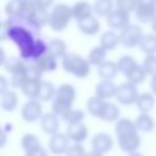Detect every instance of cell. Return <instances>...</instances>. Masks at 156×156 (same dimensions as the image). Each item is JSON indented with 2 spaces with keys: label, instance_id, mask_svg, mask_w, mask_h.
<instances>
[{
  "label": "cell",
  "instance_id": "6da1fadb",
  "mask_svg": "<svg viewBox=\"0 0 156 156\" xmlns=\"http://www.w3.org/2000/svg\"><path fill=\"white\" fill-rule=\"evenodd\" d=\"M90 63L87 58L69 52L62 58V67L67 73L73 74L77 78H85L90 73Z\"/></svg>",
  "mask_w": 156,
  "mask_h": 156
},
{
  "label": "cell",
  "instance_id": "7a4b0ae2",
  "mask_svg": "<svg viewBox=\"0 0 156 156\" xmlns=\"http://www.w3.org/2000/svg\"><path fill=\"white\" fill-rule=\"evenodd\" d=\"M72 18V7L66 4H57L50 12L49 26L54 32H61L69 24Z\"/></svg>",
  "mask_w": 156,
  "mask_h": 156
},
{
  "label": "cell",
  "instance_id": "3957f363",
  "mask_svg": "<svg viewBox=\"0 0 156 156\" xmlns=\"http://www.w3.org/2000/svg\"><path fill=\"white\" fill-rule=\"evenodd\" d=\"M143 35H144V33H143L141 27L139 24H134V23L127 26L118 34L119 43L123 46H126V48H135V46H139Z\"/></svg>",
  "mask_w": 156,
  "mask_h": 156
},
{
  "label": "cell",
  "instance_id": "277c9868",
  "mask_svg": "<svg viewBox=\"0 0 156 156\" xmlns=\"http://www.w3.org/2000/svg\"><path fill=\"white\" fill-rule=\"evenodd\" d=\"M135 17L141 23H152L156 18V0H136Z\"/></svg>",
  "mask_w": 156,
  "mask_h": 156
},
{
  "label": "cell",
  "instance_id": "5b68a950",
  "mask_svg": "<svg viewBox=\"0 0 156 156\" xmlns=\"http://www.w3.org/2000/svg\"><path fill=\"white\" fill-rule=\"evenodd\" d=\"M117 101L124 106H129V105H133L136 102L138 98H139V93H138V89L135 85L126 82V83H122L121 85H118L117 88V93H116V96Z\"/></svg>",
  "mask_w": 156,
  "mask_h": 156
},
{
  "label": "cell",
  "instance_id": "8992f818",
  "mask_svg": "<svg viewBox=\"0 0 156 156\" xmlns=\"http://www.w3.org/2000/svg\"><path fill=\"white\" fill-rule=\"evenodd\" d=\"M118 146L122 151L127 152L128 155L132 152L138 151V149L141 145V139L139 135V132H132L127 134H122L117 136Z\"/></svg>",
  "mask_w": 156,
  "mask_h": 156
},
{
  "label": "cell",
  "instance_id": "52a82bcc",
  "mask_svg": "<svg viewBox=\"0 0 156 156\" xmlns=\"http://www.w3.org/2000/svg\"><path fill=\"white\" fill-rule=\"evenodd\" d=\"M22 118L26 122H35L43 116V107L39 100H28L21 110Z\"/></svg>",
  "mask_w": 156,
  "mask_h": 156
},
{
  "label": "cell",
  "instance_id": "ba28073f",
  "mask_svg": "<svg viewBox=\"0 0 156 156\" xmlns=\"http://www.w3.org/2000/svg\"><path fill=\"white\" fill-rule=\"evenodd\" d=\"M69 147V139L66 133H56L49 140V150L54 155H63Z\"/></svg>",
  "mask_w": 156,
  "mask_h": 156
},
{
  "label": "cell",
  "instance_id": "9c48e42d",
  "mask_svg": "<svg viewBox=\"0 0 156 156\" xmlns=\"http://www.w3.org/2000/svg\"><path fill=\"white\" fill-rule=\"evenodd\" d=\"M106 23L111 29H124L127 26H129V13H126L121 10H113L107 17Z\"/></svg>",
  "mask_w": 156,
  "mask_h": 156
},
{
  "label": "cell",
  "instance_id": "30bf717a",
  "mask_svg": "<svg viewBox=\"0 0 156 156\" xmlns=\"http://www.w3.org/2000/svg\"><path fill=\"white\" fill-rule=\"evenodd\" d=\"M91 147L94 151L104 155L113 147V139L107 133H98L91 139Z\"/></svg>",
  "mask_w": 156,
  "mask_h": 156
},
{
  "label": "cell",
  "instance_id": "8fae6325",
  "mask_svg": "<svg viewBox=\"0 0 156 156\" xmlns=\"http://www.w3.org/2000/svg\"><path fill=\"white\" fill-rule=\"evenodd\" d=\"M66 135L74 144H82L88 138V128L83 122L76 124H68L66 129Z\"/></svg>",
  "mask_w": 156,
  "mask_h": 156
},
{
  "label": "cell",
  "instance_id": "7c38bea8",
  "mask_svg": "<svg viewBox=\"0 0 156 156\" xmlns=\"http://www.w3.org/2000/svg\"><path fill=\"white\" fill-rule=\"evenodd\" d=\"M94 9L88 1H77L72 6V16L77 21V23L83 22L84 20L93 16Z\"/></svg>",
  "mask_w": 156,
  "mask_h": 156
},
{
  "label": "cell",
  "instance_id": "4fadbf2b",
  "mask_svg": "<svg viewBox=\"0 0 156 156\" xmlns=\"http://www.w3.org/2000/svg\"><path fill=\"white\" fill-rule=\"evenodd\" d=\"M40 126H41V129L46 134L54 135V134L58 133V129H60V119H58V117L55 113L48 112V113H44L41 116V118H40Z\"/></svg>",
  "mask_w": 156,
  "mask_h": 156
},
{
  "label": "cell",
  "instance_id": "5bb4252c",
  "mask_svg": "<svg viewBox=\"0 0 156 156\" xmlns=\"http://www.w3.org/2000/svg\"><path fill=\"white\" fill-rule=\"evenodd\" d=\"M117 88L118 87L112 80H101L95 87V96H98L102 100L111 99V98L116 96Z\"/></svg>",
  "mask_w": 156,
  "mask_h": 156
},
{
  "label": "cell",
  "instance_id": "9a60e30c",
  "mask_svg": "<svg viewBox=\"0 0 156 156\" xmlns=\"http://www.w3.org/2000/svg\"><path fill=\"white\" fill-rule=\"evenodd\" d=\"M76 99V89L72 84H61L57 89H56V94H55V100L73 105Z\"/></svg>",
  "mask_w": 156,
  "mask_h": 156
},
{
  "label": "cell",
  "instance_id": "2e32d148",
  "mask_svg": "<svg viewBox=\"0 0 156 156\" xmlns=\"http://www.w3.org/2000/svg\"><path fill=\"white\" fill-rule=\"evenodd\" d=\"M35 67L41 72V73H45V72H52L57 68V58L51 55L50 52H46L45 55H43L39 60H37L34 62Z\"/></svg>",
  "mask_w": 156,
  "mask_h": 156
},
{
  "label": "cell",
  "instance_id": "e0dca14e",
  "mask_svg": "<svg viewBox=\"0 0 156 156\" xmlns=\"http://www.w3.org/2000/svg\"><path fill=\"white\" fill-rule=\"evenodd\" d=\"M118 66L117 62L113 61H105L102 65L98 67V74L102 80H112L118 74Z\"/></svg>",
  "mask_w": 156,
  "mask_h": 156
},
{
  "label": "cell",
  "instance_id": "ac0fdd59",
  "mask_svg": "<svg viewBox=\"0 0 156 156\" xmlns=\"http://www.w3.org/2000/svg\"><path fill=\"white\" fill-rule=\"evenodd\" d=\"M119 115H121L119 107L113 102H107L106 101L99 118L105 121V122H115V121L117 122L119 119Z\"/></svg>",
  "mask_w": 156,
  "mask_h": 156
},
{
  "label": "cell",
  "instance_id": "d6986e66",
  "mask_svg": "<svg viewBox=\"0 0 156 156\" xmlns=\"http://www.w3.org/2000/svg\"><path fill=\"white\" fill-rule=\"evenodd\" d=\"M138 110L140 111V113H149L154 106H155V96L151 93H143L139 94V98L135 102Z\"/></svg>",
  "mask_w": 156,
  "mask_h": 156
},
{
  "label": "cell",
  "instance_id": "ffe728a7",
  "mask_svg": "<svg viewBox=\"0 0 156 156\" xmlns=\"http://www.w3.org/2000/svg\"><path fill=\"white\" fill-rule=\"evenodd\" d=\"M78 28L85 35H95L100 30V22L96 17L91 16V17L84 20L83 22H79Z\"/></svg>",
  "mask_w": 156,
  "mask_h": 156
},
{
  "label": "cell",
  "instance_id": "44dd1931",
  "mask_svg": "<svg viewBox=\"0 0 156 156\" xmlns=\"http://www.w3.org/2000/svg\"><path fill=\"white\" fill-rule=\"evenodd\" d=\"M118 44H119V37L112 30H106L100 37V46L106 51L116 49Z\"/></svg>",
  "mask_w": 156,
  "mask_h": 156
},
{
  "label": "cell",
  "instance_id": "7402d4cb",
  "mask_svg": "<svg viewBox=\"0 0 156 156\" xmlns=\"http://www.w3.org/2000/svg\"><path fill=\"white\" fill-rule=\"evenodd\" d=\"M134 123L138 132L141 133H150L155 128V121L149 113H140L134 121Z\"/></svg>",
  "mask_w": 156,
  "mask_h": 156
},
{
  "label": "cell",
  "instance_id": "603a6c76",
  "mask_svg": "<svg viewBox=\"0 0 156 156\" xmlns=\"http://www.w3.org/2000/svg\"><path fill=\"white\" fill-rule=\"evenodd\" d=\"M48 52L54 55L56 58H63L67 55V45L61 39H51L48 43Z\"/></svg>",
  "mask_w": 156,
  "mask_h": 156
},
{
  "label": "cell",
  "instance_id": "cb8c5ba5",
  "mask_svg": "<svg viewBox=\"0 0 156 156\" xmlns=\"http://www.w3.org/2000/svg\"><path fill=\"white\" fill-rule=\"evenodd\" d=\"M41 82L43 80H27L21 88V90L29 100H38Z\"/></svg>",
  "mask_w": 156,
  "mask_h": 156
},
{
  "label": "cell",
  "instance_id": "d4e9b609",
  "mask_svg": "<svg viewBox=\"0 0 156 156\" xmlns=\"http://www.w3.org/2000/svg\"><path fill=\"white\" fill-rule=\"evenodd\" d=\"M139 48L146 55H156V34H144Z\"/></svg>",
  "mask_w": 156,
  "mask_h": 156
},
{
  "label": "cell",
  "instance_id": "484cf974",
  "mask_svg": "<svg viewBox=\"0 0 156 156\" xmlns=\"http://www.w3.org/2000/svg\"><path fill=\"white\" fill-rule=\"evenodd\" d=\"M132 132H138L134 121L129 119V118H119L116 124H115V133L116 135H122V134H127V133H132Z\"/></svg>",
  "mask_w": 156,
  "mask_h": 156
},
{
  "label": "cell",
  "instance_id": "4316f807",
  "mask_svg": "<svg viewBox=\"0 0 156 156\" xmlns=\"http://www.w3.org/2000/svg\"><path fill=\"white\" fill-rule=\"evenodd\" d=\"M139 63L134 60V57L129 56V55H124V56H121L119 60L117 61V66H118V71L121 73H123L126 77L138 66Z\"/></svg>",
  "mask_w": 156,
  "mask_h": 156
},
{
  "label": "cell",
  "instance_id": "83f0119b",
  "mask_svg": "<svg viewBox=\"0 0 156 156\" xmlns=\"http://www.w3.org/2000/svg\"><path fill=\"white\" fill-rule=\"evenodd\" d=\"M17 102H18V96L12 90H9L4 95H1L0 105H1V108L4 111H7V112L13 111L16 108V106H17Z\"/></svg>",
  "mask_w": 156,
  "mask_h": 156
},
{
  "label": "cell",
  "instance_id": "f1b7e54d",
  "mask_svg": "<svg viewBox=\"0 0 156 156\" xmlns=\"http://www.w3.org/2000/svg\"><path fill=\"white\" fill-rule=\"evenodd\" d=\"M93 9H94V12L99 17H107L113 11V1L112 0H95Z\"/></svg>",
  "mask_w": 156,
  "mask_h": 156
},
{
  "label": "cell",
  "instance_id": "f546056e",
  "mask_svg": "<svg viewBox=\"0 0 156 156\" xmlns=\"http://www.w3.org/2000/svg\"><path fill=\"white\" fill-rule=\"evenodd\" d=\"M106 50L105 49H102L101 46H95V48H93L90 51H89V54H88V61H89V63L90 65H93V66H100V65H102L106 60Z\"/></svg>",
  "mask_w": 156,
  "mask_h": 156
},
{
  "label": "cell",
  "instance_id": "4dcf8cb0",
  "mask_svg": "<svg viewBox=\"0 0 156 156\" xmlns=\"http://www.w3.org/2000/svg\"><path fill=\"white\" fill-rule=\"evenodd\" d=\"M105 102H106L105 100H102V99H100L98 96H91L87 101V110H88V112L91 116L99 118L100 117V113H101V111L104 108Z\"/></svg>",
  "mask_w": 156,
  "mask_h": 156
},
{
  "label": "cell",
  "instance_id": "1f68e13d",
  "mask_svg": "<svg viewBox=\"0 0 156 156\" xmlns=\"http://www.w3.org/2000/svg\"><path fill=\"white\" fill-rule=\"evenodd\" d=\"M4 66H5L6 72H9V73H11V74H15V73L21 72L22 69H24L27 65H26V62H23L20 57L11 56V57H7V58H6Z\"/></svg>",
  "mask_w": 156,
  "mask_h": 156
},
{
  "label": "cell",
  "instance_id": "d6a6232c",
  "mask_svg": "<svg viewBox=\"0 0 156 156\" xmlns=\"http://www.w3.org/2000/svg\"><path fill=\"white\" fill-rule=\"evenodd\" d=\"M55 94H56V89L54 87V84L48 80H43L41 82V87H40V93H39V100L41 101H51L55 99Z\"/></svg>",
  "mask_w": 156,
  "mask_h": 156
},
{
  "label": "cell",
  "instance_id": "836d02e7",
  "mask_svg": "<svg viewBox=\"0 0 156 156\" xmlns=\"http://www.w3.org/2000/svg\"><path fill=\"white\" fill-rule=\"evenodd\" d=\"M146 76H147V74H146V72L144 71L143 66H141V65H138V66L127 76V82L136 87L138 84H141V83L145 80Z\"/></svg>",
  "mask_w": 156,
  "mask_h": 156
},
{
  "label": "cell",
  "instance_id": "e575fe53",
  "mask_svg": "<svg viewBox=\"0 0 156 156\" xmlns=\"http://www.w3.org/2000/svg\"><path fill=\"white\" fill-rule=\"evenodd\" d=\"M21 145H22L24 151H29V150H33V149H35L38 146H41L39 138L35 134H32V133H27V134H24L22 136Z\"/></svg>",
  "mask_w": 156,
  "mask_h": 156
},
{
  "label": "cell",
  "instance_id": "d590c367",
  "mask_svg": "<svg viewBox=\"0 0 156 156\" xmlns=\"http://www.w3.org/2000/svg\"><path fill=\"white\" fill-rule=\"evenodd\" d=\"M141 66L146 74H150L152 77L156 76V55H146Z\"/></svg>",
  "mask_w": 156,
  "mask_h": 156
},
{
  "label": "cell",
  "instance_id": "8d00e7d4",
  "mask_svg": "<svg viewBox=\"0 0 156 156\" xmlns=\"http://www.w3.org/2000/svg\"><path fill=\"white\" fill-rule=\"evenodd\" d=\"M84 119V112L82 110H74L72 108L69 113L63 118V121L68 124H76V123H82Z\"/></svg>",
  "mask_w": 156,
  "mask_h": 156
},
{
  "label": "cell",
  "instance_id": "74e56055",
  "mask_svg": "<svg viewBox=\"0 0 156 156\" xmlns=\"http://www.w3.org/2000/svg\"><path fill=\"white\" fill-rule=\"evenodd\" d=\"M117 10H121L126 13L135 12L136 10V0H116Z\"/></svg>",
  "mask_w": 156,
  "mask_h": 156
},
{
  "label": "cell",
  "instance_id": "f35d334b",
  "mask_svg": "<svg viewBox=\"0 0 156 156\" xmlns=\"http://www.w3.org/2000/svg\"><path fill=\"white\" fill-rule=\"evenodd\" d=\"M66 156H87V151L82 144H72L65 154Z\"/></svg>",
  "mask_w": 156,
  "mask_h": 156
},
{
  "label": "cell",
  "instance_id": "ab89813d",
  "mask_svg": "<svg viewBox=\"0 0 156 156\" xmlns=\"http://www.w3.org/2000/svg\"><path fill=\"white\" fill-rule=\"evenodd\" d=\"M10 29H11V22L9 20L4 21V22H0V41H4L6 39H9Z\"/></svg>",
  "mask_w": 156,
  "mask_h": 156
},
{
  "label": "cell",
  "instance_id": "60d3db41",
  "mask_svg": "<svg viewBox=\"0 0 156 156\" xmlns=\"http://www.w3.org/2000/svg\"><path fill=\"white\" fill-rule=\"evenodd\" d=\"M26 156H48V155H46V151L43 146H38L33 150L26 151Z\"/></svg>",
  "mask_w": 156,
  "mask_h": 156
},
{
  "label": "cell",
  "instance_id": "b9f144b4",
  "mask_svg": "<svg viewBox=\"0 0 156 156\" xmlns=\"http://www.w3.org/2000/svg\"><path fill=\"white\" fill-rule=\"evenodd\" d=\"M33 2H34V5H35V7L46 10L49 6L52 5L54 0H33Z\"/></svg>",
  "mask_w": 156,
  "mask_h": 156
},
{
  "label": "cell",
  "instance_id": "7bdbcfd3",
  "mask_svg": "<svg viewBox=\"0 0 156 156\" xmlns=\"http://www.w3.org/2000/svg\"><path fill=\"white\" fill-rule=\"evenodd\" d=\"M9 91V82L4 76H0V95H4Z\"/></svg>",
  "mask_w": 156,
  "mask_h": 156
},
{
  "label": "cell",
  "instance_id": "ee69618b",
  "mask_svg": "<svg viewBox=\"0 0 156 156\" xmlns=\"http://www.w3.org/2000/svg\"><path fill=\"white\" fill-rule=\"evenodd\" d=\"M6 143H7V134H6V132L0 127V149L4 147V146L6 145Z\"/></svg>",
  "mask_w": 156,
  "mask_h": 156
},
{
  "label": "cell",
  "instance_id": "f6af8a7d",
  "mask_svg": "<svg viewBox=\"0 0 156 156\" xmlns=\"http://www.w3.org/2000/svg\"><path fill=\"white\" fill-rule=\"evenodd\" d=\"M150 88H151V91L156 95V76H154L151 78V82H150Z\"/></svg>",
  "mask_w": 156,
  "mask_h": 156
},
{
  "label": "cell",
  "instance_id": "bcb514c9",
  "mask_svg": "<svg viewBox=\"0 0 156 156\" xmlns=\"http://www.w3.org/2000/svg\"><path fill=\"white\" fill-rule=\"evenodd\" d=\"M6 58H7V57H6V55H5V51H4V49H2V48H0V66L5 63Z\"/></svg>",
  "mask_w": 156,
  "mask_h": 156
},
{
  "label": "cell",
  "instance_id": "7dc6e473",
  "mask_svg": "<svg viewBox=\"0 0 156 156\" xmlns=\"http://www.w3.org/2000/svg\"><path fill=\"white\" fill-rule=\"evenodd\" d=\"M87 156H104V155L100 154V152H98V151L91 150V151H88V152H87Z\"/></svg>",
  "mask_w": 156,
  "mask_h": 156
},
{
  "label": "cell",
  "instance_id": "c3c4849f",
  "mask_svg": "<svg viewBox=\"0 0 156 156\" xmlns=\"http://www.w3.org/2000/svg\"><path fill=\"white\" fill-rule=\"evenodd\" d=\"M151 29L154 30V33L156 34V18L152 21V23H151Z\"/></svg>",
  "mask_w": 156,
  "mask_h": 156
},
{
  "label": "cell",
  "instance_id": "681fc988",
  "mask_svg": "<svg viewBox=\"0 0 156 156\" xmlns=\"http://www.w3.org/2000/svg\"><path fill=\"white\" fill-rule=\"evenodd\" d=\"M128 156H144L141 152H139V151H135V152H132V154H129Z\"/></svg>",
  "mask_w": 156,
  "mask_h": 156
}]
</instances>
